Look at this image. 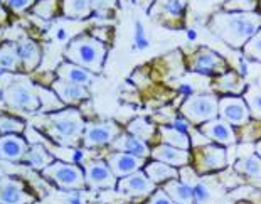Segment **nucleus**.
<instances>
[{
    "instance_id": "1",
    "label": "nucleus",
    "mask_w": 261,
    "mask_h": 204,
    "mask_svg": "<svg viewBox=\"0 0 261 204\" xmlns=\"http://www.w3.org/2000/svg\"><path fill=\"white\" fill-rule=\"evenodd\" d=\"M209 31L231 47L243 49L246 42L261 29V14L258 12H221L207 22Z\"/></svg>"
},
{
    "instance_id": "2",
    "label": "nucleus",
    "mask_w": 261,
    "mask_h": 204,
    "mask_svg": "<svg viewBox=\"0 0 261 204\" xmlns=\"http://www.w3.org/2000/svg\"><path fill=\"white\" fill-rule=\"evenodd\" d=\"M86 122L76 108H64L46 115L44 130L51 139L64 147H74L83 140Z\"/></svg>"
},
{
    "instance_id": "3",
    "label": "nucleus",
    "mask_w": 261,
    "mask_h": 204,
    "mask_svg": "<svg viewBox=\"0 0 261 204\" xmlns=\"http://www.w3.org/2000/svg\"><path fill=\"white\" fill-rule=\"evenodd\" d=\"M108 47L101 39H96L90 34H81L71 39L64 49V58L69 63H74L81 68L98 74L103 71Z\"/></svg>"
},
{
    "instance_id": "4",
    "label": "nucleus",
    "mask_w": 261,
    "mask_h": 204,
    "mask_svg": "<svg viewBox=\"0 0 261 204\" xmlns=\"http://www.w3.org/2000/svg\"><path fill=\"white\" fill-rule=\"evenodd\" d=\"M0 96L10 110L20 113H36L37 110L42 108L41 93L37 91V88L32 83H9L0 93Z\"/></svg>"
},
{
    "instance_id": "5",
    "label": "nucleus",
    "mask_w": 261,
    "mask_h": 204,
    "mask_svg": "<svg viewBox=\"0 0 261 204\" xmlns=\"http://www.w3.org/2000/svg\"><path fill=\"white\" fill-rule=\"evenodd\" d=\"M41 174L44 179H47L49 183L58 186L61 191L73 192V191L88 189L86 179H85V169L73 162L54 161L51 165H47Z\"/></svg>"
},
{
    "instance_id": "6",
    "label": "nucleus",
    "mask_w": 261,
    "mask_h": 204,
    "mask_svg": "<svg viewBox=\"0 0 261 204\" xmlns=\"http://www.w3.org/2000/svg\"><path fill=\"white\" fill-rule=\"evenodd\" d=\"M180 115L189 123L201 126L219 117V98L211 93L187 96L180 107Z\"/></svg>"
},
{
    "instance_id": "7",
    "label": "nucleus",
    "mask_w": 261,
    "mask_h": 204,
    "mask_svg": "<svg viewBox=\"0 0 261 204\" xmlns=\"http://www.w3.org/2000/svg\"><path fill=\"white\" fill-rule=\"evenodd\" d=\"M121 132L123 130L120 129V125L112 122V120H108V122H91L86 123L81 143L85 148L112 145Z\"/></svg>"
},
{
    "instance_id": "8",
    "label": "nucleus",
    "mask_w": 261,
    "mask_h": 204,
    "mask_svg": "<svg viewBox=\"0 0 261 204\" xmlns=\"http://www.w3.org/2000/svg\"><path fill=\"white\" fill-rule=\"evenodd\" d=\"M192 161L197 174H209L224 169L227 164V156L224 147L216 145V143H207V145L197 147Z\"/></svg>"
},
{
    "instance_id": "9",
    "label": "nucleus",
    "mask_w": 261,
    "mask_h": 204,
    "mask_svg": "<svg viewBox=\"0 0 261 204\" xmlns=\"http://www.w3.org/2000/svg\"><path fill=\"white\" fill-rule=\"evenodd\" d=\"M85 179L86 187L91 191H103V189H116L118 179L113 174V170L110 169L107 161H90L85 164Z\"/></svg>"
},
{
    "instance_id": "10",
    "label": "nucleus",
    "mask_w": 261,
    "mask_h": 204,
    "mask_svg": "<svg viewBox=\"0 0 261 204\" xmlns=\"http://www.w3.org/2000/svg\"><path fill=\"white\" fill-rule=\"evenodd\" d=\"M157 184L152 183V179L145 174V170H137L123 179H118L116 184V192L121 196L128 197H150L157 191Z\"/></svg>"
},
{
    "instance_id": "11",
    "label": "nucleus",
    "mask_w": 261,
    "mask_h": 204,
    "mask_svg": "<svg viewBox=\"0 0 261 204\" xmlns=\"http://www.w3.org/2000/svg\"><path fill=\"white\" fill-rule=\"evenodd\" d=\"M219 118L232 126H246L251 122V113L243 96L219 98Z\"/></svg>"
},
{
    "instance_id": "12",
    "label": "nucleus",
    "mask_w": 261,
    "mask_h": 204,
    "mask_svg": "<svg viewBox=\"0 0 261 204\" xmlns=\"http://www.w3.org/2000/svg\"><path fill=\"white\" fill-rule=\"evenodd\" d=\"M36 196L19 177L0 179V204H34Z\"/></svg>"
},
{
    "instance_id": "13",
    "label": "nucleus",
    "mask_w": 261,
    "mask_h": 204,
    "mask_svg": "<svg viewBox=\"0 0 261 204\" xmlns=\"http://www.w3.org/2000/svg\"><path fill=\"white\" fill-rule=\"evenodd\" d=\"M189 68H191V71H196V73H205V74L207 73L224 74L229 71L224 59L207 47L197 49V51L189 58Z\"/></svg>"
},
{
    "instance_id": "14",
    "label": "nucleus",
    "mask_w": 261,
    "mask_h": 204,
    "mask_svg": "<svg viewBox=\"0 0 261 204\" xmlns=\"http://www.w3.org/2000/svg\"><path fill=\"white\" fill-rule=\"evenodd\" d=\"M187 0H153L152 7L148 9V15L157 19L162 24H174L180 20L186 12Z\"/></svg>"
},
{
    "instance_id": "15",
    "label": "nucleus",
    "mask_w": 261,
    "mask_h": 204,
    "mask_svg": "<svg viewBox=\"0 0 261 204\" xmlns=\"http://www.w3.org/2000/svg\"><path fill=\"white\" fill-rule=\"evenodd\" d=\"M107 162L110 165V169L113 170V174L116 175V179H123L126 175H130L137 170H142L145 167L147 159L138 157V156H132V154L126 152H112L108 154Z\"/></svg>"
},
{
    "instance_id": "16",
    "label": "nucleus",
    "mask_w": 261,
    "mask_h": 204,
    "mask_svg": "<svg viewBox=\"0 0 261 204\" xmlns=\"http://www.w3.org/2000/svg\"><path fill=\"white\" fill-rule=\"evenodd\" d=\"M199 130L207 137L211 142L218 143L221 147H227V145H234L238 142V135L234 132V126L224 122L223 118H214L211 122L204 123L199 126Z\"/></svg>"
},
{
    "instance_id": "17",
    "label": "nucleus",
    "mask_w": 261,
    "mask_h": 204,
    "mask_svg": "<svg viewBox=\"0 0 261 204\" xmlns=\"http://www.w3.org/2000/svg\"><path fill=\"white\" fill-rule=\"evenodd\" d=\"M51 90L56 93V96L59 98V101H63L68 107H76L83 101H86L90 98V91L85 86L74 85V83L64 81L56 78L51 83Z\"/></svg>"
},
{
    "instance_id": "18",
    "label": "nucleus",
    "mask_w": 261,
    "mask_h": 204,
    "mask_svg": "<svg viewBox=\"0 0 261 204\" xmlns=\"http://www.w3.org/2000/svg\"><path fill=\"white\" fill-rule=\"evenodd\" d=\"M152 161L164 162L172 167H187L192 162V156L189 150H182V148L165 145V143H159V145L152 147V154H150Z\"/></svg>"
},
{
    "instance_id": "19",
    "label": "nucleus",
    "mask_w": 261,
    "mask_h": 204,
    "mask_svg": "<svg viewBox=\"0 0 261 204\" xmlns=\"http://www.w3.org/2000/svg\"><path fill=\"white\" fill-rule=\"evenodd\" d=\"M29 143L20 135H0V159L7 162H22L29 152Z\"/></svg>"
},
{
    "instance_id": "20",
    "label": "nucleus",
    "mask_w": 261,
    "mask_h": 204,
    "mask_svg": "<svg viewBox=\"0 0 261 204\" xmlns=\"http://www.w3.org/2000/svg\"><path fill=\"white\" fill-rule=\"evenodd\" d=\"M112 148L115 152H126L132 154V156H138L147 159L152 154V148L148 147L147 142L140 140L138 137L128 134V132H121V134L116 137V140L112 143Z\"/></svg>"
},
{
    "instance_id": "21",
    "label": "nucleus",
    "mask_w": 261,
    "mask_h": 204,
    "mask_svg": "<svg viewBox=\"0 0 261 204\" xmlns=\"http://www.w3.org/2000/svg\"><path fill=\"white\" fill-rule=\"evenodd\" d=\"M56 76L59 80L74 83V85H80V86H85V88H88L94 83V74L91 73V71H88L85 68H81V66H77L74 63H69V61H64L58 66Z\"/></svg>"
},
{
    "instance_id": "22",
    "label": "nucleus",
    "mask_w": 261,
    "mask_h": 204,
    "mask_svg": "<svg viewBox=\"0 0 261 204\" xmlns=\"http://www.w3.org/2000/svg\"><path fill=\"white\" fill-rule=\"evenodd\" d=\"M17 46H19L22 71H25V73L36 71L42 59V51H41V47H39V44L36 41L29 39V37H24Z\"/></svg>"
},
{
    "instance_id": "23",
    "label": "nucleus",
    "mask_w": 261,
    "mask_h": 204,
    "mask_svg": "<svg viewBox=\"0 0 261 204\" xmlns=\"http://www.w3.org/2000/svg\"><path fill=\"white\" fill-rule=\"evenodd\" d=\"M143 170H145V174L152 179V183H155L157 186H164L165 183H169V181L180 177L179 169L172 167V165H167L164 162H159V161L147 162Z\"/></svg>"
},
{
    "instance_id": "24",
    "label": "nucleus",
    "mask_w": 261,
    "mask_h": 204,
    "mask_svg": "<svg viewBox=\"0 0 261 204\" xmlns=\"http://www.w3.org/2000/svg\"><path fill=\"white\" fill-rule=\"evenodd\" d=\"M162 189L175 204H194V186L184 183V181H169L162 186Z\"/></svg>"
},
{
    "instance_id": "25",
    "label": "nucleus",
    "mask_w": 261,
    "mask_h": 204,
    "mask_svg": "<svg viewBox=\"0 0 261 204\" xmlns=\"http://www.w3.org/2000/svg\"><path fill=\"white\" fill-rule=\"evenodd\" d=\"M157 134L160 135V142L165 143V145L182 148V150H189V148H191V145H192L191 137H189L187 132L177 130L172 125L170 126L160 125L159 129H157Z\"/></svg>"
},
{
    "instance_id": "26",
    "label": "nucleus",
    "mask_w": 261,
    "mask_h": 204,
    "mask_svg": "<svg viewBox=\"0 0 261 204\" xmlns=\"http://www.w3.org/2000/svg\"><path fill=\"white\" fill-rule=\"evenodd\" d=\"M214 86L219 91H223L227 96H240L246 90V85L240 78V74H236L234 71H227L224 74H219V78L214 81Z\"/></svg>"
},
{
    "instance_id": "27",
    "label": "nucleus",
    "mask_w": 261,
    "mask_h": 204,
    "mask_svg": "<svg viewBox=\"0 0 261 204\" xmlns=\"http://www.w3.org/2000/svg\"><path fill=\"white\" fill-rule=\"evenodd\" d=\"M54 161H56V159H54L51 154L44 148V145H41V143H34V145H31L29 152H27L25 157H24V162L29 165V167L41 170V172L47 167V165H51Z\"/></svg>"
},
{
    "instance_id": "28",
    "label": "nucleus",
    "mask_w": 261,
    "mask_h": 204,
    "mask_svg": "<svg viewBox=\"0 0 261 204\" xmlns=\"http://www.w3.org/2000/svg\"><path fill=\"white\" fill-rule=\"evenodd\" d=\"M63 14L68 19H88L93 14V0H63Z\"/></svg>"
},
{
    "instance_id": "29",
    "label": "nucleus",
    "mask_w": 261,
    "mask_h": 204,
    "mask_svg": "<svg viewBox=\"0 0 261 204\" xmlns=\"http://www.w3.org/2000/svg\"><path fill=\"white\" fill-rule=\"evenodd\" d=\"M0 69H7V71L22 69L17 44L14 42L0 44Z\"/></svg>"
},
{
    "instance_id": "30",
    "label": "nucleus",
    "mask_w": 261,
    "mask_h": 204,
    "mask_svg": "<svg viewBox=\"0 0 261 204\" xmlns=\"http://www.w3.org/2000/svg\"><path fill=\"white\" fill-rule=\"evenodd\" d=\"M243 98L249 108L251 118L261 120V81H253V83H249V85H246Z\"/></svg>"
},
{
    "instance_id": "31",
    "label": "nucleus",
    "mask_w": 261,
    "mask_h": 204,
    "mask_svg": "<svg viewBox=\"0 0 261 204\" xmlns=\"http://www.w3.org/2000/svg\"><path fill=\"white\" fill-rule=\"evenodd\" d=\"M234 169L248 177L261 179V157L258 154H253V156L238 159L234 162Z\"/></svg>"
},
{
    "instance_id": "32",
    "label": "nucleus",
    "mask_w": 261,
    "mask_h": 204,
    "mask_svg": "<svg viewBox=\"0 0 261 204\" xmlns=\"http://www.w3.org/2000/svg\"><path fill=\"white\" fill-rule=\"evenodd\" d=\"M126 132L148 143L155 137V134H157V126L150 123L147 118H135L133 122L128 123V129H126Z\"/></svg>"
},
{
    "instance_id": "33",
    "label": "nucleus",
    "mask_w": 261,
    "mask_h": 204,
    "mask_svg": "<svg viewBox=\"0 0 261 204\" xmlns=\"http://www.w3.org/2000/svg\"><path fill=\"white\" fill-rule=\"evenodd\" d=\"M25 130V122L14 115H5L0 113V135H20Z\"/></svg>"
},
{
    "instance_id": "34",
    "label": "nucleus",
    "mask_w": 261,
    "mask_h": 204,
    "mask_svg": "<svg viewBox=\"0 0 261 204\" xmlns=\"http://www.w3.org/2000/svg\"><path fill=\"white\" fill-rule=\"evenodd\" d=\"M243 54L251 61L261 63V29L246 42V46L243 47Z\"/></svg>"
},
{
    "instance_id": "35",
    "label": "nucleus",
    "mask_w": 261,
    "mask_h": 204,
    "mask_svg": "<svg viewBox=\"0 0 261 204\" xmlns=\"http://www.w3.org/2000/svg\"><path fill=\"white\" fill-rule=\"evenodd\" d=\"M256 0H227L224 4L226 12H256Z\"/></svg>"
},
{
    "instance_id": "36",
    "label": "nucleus",
    "mask_w": 261,
    "mask_h": 204,
    "mask_svg": "<svg viewBox=\"0 0 261 204\" xmlns=\"http://www.w3.org/2000/svg\"><path fill=\"white\" fill-rule=\"evenodd\" d=\"M32 12L42 19H53L58 12V0H39L32 7Z\"/></svg>"
},
{
    "instance_id": "37",
    "label": "nucleus",
    "mask_w": 261,
    "mask_h": 204,
    "mask_svg": "<svg viewBox=\"0 0 261 204\" xmlns=\"http://www.w3.org/2000/svg\"><path fill=\"white\" fill-rule=\"evenodd\" d=\"M0 4L9 10H12L14 14H22L25 10L32 9L36 5V0H0Z\"/></svg>"
},
{
    "instance_id": "38",
    "label": "nucleus",
    "mask_w": 261,
    "mask_h": 204,
    "mask_svg": "<svg viewBox=\"0 0 261 204\" xmlns=\"http://www.w3.org/2000/svg\"><path fill=\"white\" fill-rule=\"evenodd\" d=\"M133 42H135V47L137 49H147L148 47V37H147V31L145 27L140 20L135 22V31H133Z\"/></svg>"
},
{
    "instance_id": "39",
    "label": "nucleus",
    "mask_w": 261,
    "mask_h": 204,
    "mask_svg": "<svg viewBox=\"0 0 261 204\" xmlns=\"http://www.w3.org/2000/svg\"><path fill=\"white\" fill-rule=\"evenodd\" d=\"M211 197V189L201 181L194 184V204H202Z\"/></svg>"
},
{
    "instance_id": "40",
    "label": "nucleus",
    "mask_w": 261,
    "mask_h": 204,
    "mask_svg": "<svg viewBox=\"0 0 261 204\" xmlns=\"http://www.w3.org/2000/svg\"><path fill=\"white\" fill-rule=\"evenodd\" d=\"M145 204H175V202L170 199L167 196V192H165L162 187H157V191L148 197Z\"/></svg>"
},
{
    "instance_id": "41",
    "label": "nucleus",
    "mask_w": 261,
    "mask_h": 204,
    "mask_svg": "<svg viewBox=\"0 0 261 204\" xmlns=\"http://www.w3.org/2000/svg\"><path fill=\"white\" fill-rule=\"evenodd\" d=\"M189 125H191V123H189L186 118H184V120H182V118H175V120H174V129H177V130L187 132V130H189Z\"/></svg>"
},
{
    "instance_id": "42",
    "label": "nucleus",
    "mask_w": 261,
    "mask_h": 204,
    "mask_svg": "<svg viewBox=\"0 0 261 204\" xmlns=\"http://www.w3.org/2000/svg\"><path fill=\"white\" fill-rule=\"evenodd\" d=\"M69 202H71V204H83L81 191H73V196L69 197Z\"/></svg>"
},
{
    "instance_id": "43",
    "label": "nucleus",
    "mask_w": 261,
    "mask_h": 204,
    "mask_svg": "<svg viewBox=\"0 0 261 204\" xmlns=\"http://www.w3.org/2000/svg\"><path fill=\"white\" fill-rule=\"evenodd\" d=\"M5 20H7V12L4 10V5L0 4V24H4Z\"/></svg>"
},
{
    "instance_id": "44",
    "label": "nucleus",
    "mask_w": 261,
    "mask_h": 204,
    "mask_svg": "<svg viewBox=\"0 0 261 204\" xmlns=\"http://www.w3.org/2000/svg\"><path fill=\"white\" fill-rule=\"evenodd\" d=\"M254 150H256V154H258V156L261 157V140L256 143V147H254Z\"/></svg>"
},
{
    "instance_id": "45",
    "label": "nucleus",
    "mask_w": 261,
    "mask_h": 204,
    "mask_svg": "<svg viewBox=\"0 0 261 204\" xmlns=\"http://www.w3.org/2000/svg\"><path fill=\"white\" fill-rule=\"evenodd\" d=\"M259 2H261V0H259ZM259 5H261V4H259Z\"/></svg>"
}]
</instances>
